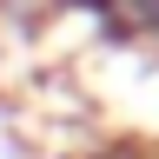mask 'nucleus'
<instances>
[{
    "mask_svg": "<svg viewBox=\"0 0 159 159\" xmlns=\"http://www.w3.org/2000/svg\"><path fill=\"white\" fill-rule=\"evenodd\" d=\"M93 33L106 47H146V53H159V0H106L93 13Z\"/></svg>",
    "mask_w": 159,
    "mask_h": 159,
    "instance_id": "f257e3e1",
    "label": "nucleus"
},
{
    "mask_svg": "<svg viewBox=\"0 0 159 159\" xmlns=\"http://www.w3.org/2000/svg\"><path fill=\"white\" fill-rule=\"evenodd\" d=\"M0 119H7V93H0Z\"/></svg>",
    "mask_w": 159,
    "mask_h": 159,
    "instance_id": "f03ea898",
    "label": "nucleus"
}]
</instances>
